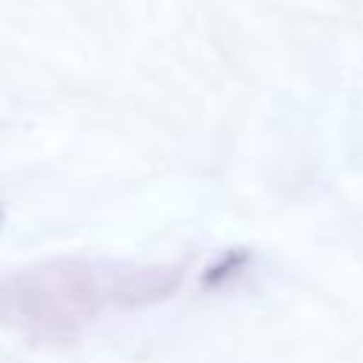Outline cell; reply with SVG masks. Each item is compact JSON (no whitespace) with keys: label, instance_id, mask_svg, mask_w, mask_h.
<instances>
[{"label":"cell","instance_id":"cell-1","mask_svg":"<svg viewBox=\"0 0 363 363\" xmlns=\"http://www.w3.org/2000/svg\"><path fill=\"white\" fill-rule=\"evenodd\" d=\"M170 264L48 261L0 275V320L28 337L71 340L108 306H145L176 292Z\"/></svg>","mask_w":363,"mask_h":363},{"label":"cell","instance_id":"cell-2","mask_svg":"<svg viewBox=\"0 0 363 363\" xmlns=\"http://www.w3.org/2000/svg\"><path fill=\"white\" fill-rule=\"evenodd\" d=\"M247 261V252H230V255H224L221 258V264H216L207 275H204V284H210V281H224V278H230V275H235L238 269H241V264Z\"/></svg>","mask_w":363,"mask_h":363}]
</instances>
